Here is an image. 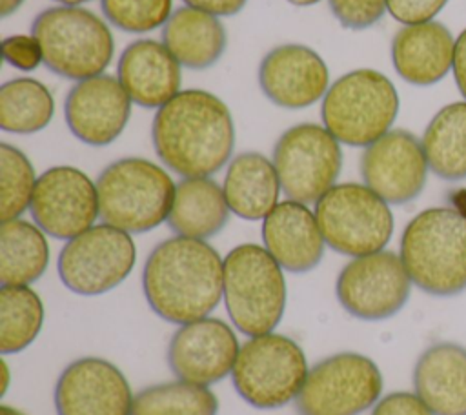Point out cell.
Wrapping results in <instances>:
<instances>
[{
    "mask_svg": "<svg viewBox=\"0 0 466 415\" xmlns=\"http://www.w3.org/2000/svg\"><path fill=\"white\" fill-rule=\"evenodd\" d=\"M131 98L118 78L96 75L76 82L64 104L69 131L87 146L115 142L127 126Z\"/></svg>",
    "mask_w": 466,
    "mask_h": 415,
    "instance_id": "obj_18",
    "label": "cell"
},
{
    "mask_svg": "<svg viewBox=\"0 0 466 415\" xmlns=\"http://www.w3.org/2000/svg\"><path fill=\"white\" fill-rule=\"evenodd\" d=\"M413 388L435 415H466V348L437 342L413 368Z\"/></svg>",
    "mask_w": 466,
    "mask_h": 415,
    "instance_id": "obj_23",
    "label": "cell"
},
{
    "mask_svg": "<svg viewBox=\"0 0 466 415\" xmlns=\"http://www.w3.org/2000/svg\"><path fill=\"white\" fill-rule=\"evenodd\" d=\"M453 76L457 89L466 100V29L455 38V51H453Z\"/></svg>",
    "mask_w": 466,
    "mask_h": 415,
    "instance_id": "obj_39",
    "label": "cell"
},
{
    "mask_svg": "<svg viewBox=\"0 0 466 415\" xmlns=\"http://www.w3.org/2000/svg\"><path fill=\"white\" fill-rule=\"evenodd\" d=\"M38 177L31 160L15 146L0 144V218H20L31 206Z\"/></svg>",
    "mask_w": 466,
    "mask_h": 415,
    "instance_id": "obj_32",
    "label": "cell"
},
{
    "mask_svg": "<svg viewBox=\"0 0 466 415\" xmlns=\"http://www.w3.org/2000/svg\"><path fill=\"white\" fill-rule=\"evenodd\" d=\"M333 16L346 29L360 31L375 25L388 11V0H328Z\"/></svg>",
    "mask_w": 466,
    "mask_h": 415,
    "instance_id": "obj_34",
    "label": "cell"
},
{
    "mask_svg": "<svg viewBox=\"0 0 466 415\" xmlns=\"http://www.w3.org/2000/svg\"><path fill=\"white\" fill-rule=\"evenodd\" d=\"M428 167L439 178L457 182L466 178V102L441 107L422 135Z\"/></svg>",
    "mask_w": 466,
    "mask_h": 415,
    "instance_id": "obj_28",
    "label": "cell"
},
{
    "mask_svg": "<svg viewBox=\"0 0 466 415\" xmlns=\"http://www.w3.org/2000/svg\"><path fill=\"white\" fill-rule=\"evenodd\" d=\"M400 258L411 282L428 295L453 297L466 289V215L428 208L400 237Z\"/></svg>",
    "mask_w": 466,
    "mask_h": 415,
    "instance_id": "obj_3",
    "label": "cell"
},
{
    "mask_svg": "<svg viewBox=\"0 0 466 415\" xmlns=\"http://www.w3.org/2000/svg\"><path fill=\"white\" fill-rule=\"evenodd\" d=\"M271 160L284 195L309 204L335 186L342 169V149L324 126L304 122L279 137Z\"/></svg>",
    "mask_w": 466,
    "mask_h": 415,
    "instance_id": "obj_12",
    "label": "cell"
},
{
    "mask_svg": "<svg viewBox=\"0 0 466 415\" xmlns=\"http://www.w3.org/2000/svg\"><path fill=\"white\" fill-rule=\"evenodd\" d=\"M411 284L400 255L380 249L353 257L340 269L335 293L350 315L362 320H382L404 308Z\"/></svg>",
    "mask_w": 466,
    "mask_h": 415,
    "instance_id": "obj_13",
    "label": "cell"
},
{
    "mask_svg": "<svg viewBox=\"0 0 466 415\" xmlns=\"http://www.w3.org/2000/svg\"><path fill=\"white\" fill-rule=\"evenodd\" d=\"M162 44L180 66L202 71L215 66L226 51L228 35L218 16L191 7H177L162 27Z\"/></svg>",
    "mask_w": 466,
    "mask_h": 415,
    "instance_id": "obj_25",
    "label": "cell"
},
{
    "mask_svg": "<svg viewBox=\"0 0 466 415\" xmlns=\"http://www.w3.org/2000/svg\"><path fill=\"white\" fill-rule=\"evenodd\" d=\"M288 2L293 4V5L304 7V5H313V4H317V2H320V0H288Z\"/></svg>",
    "mask_w": 466,
    "mask_h": 415,
    "instance_id": "obj_43",
    "label": "cell"
},
{
    "mask_svg": "<svg viewBox=\"0 0 466 415\" xmlns=\"http://www.w3.org/2000/svg\"><path fill=\"white\" fill-rule=\"evenodd\" d=\"M135 262L137 246L131 233L102 222L66 242L56 271L69 291L96 297L122 284Z\"/></svg>",
    "mask_w": 466,
    "mask_h": 415,
    "instance_id": "obj_10",
    "label": "cell"
},
{
    "mask_svg": "<svg viewBox=\"0 0 466 415\" xmlns=\"http://www.w3.org/2000/svg\"><path fill=\"white\" fill-rule=\"evenodd\" d=\"M53 113L51 91L35 78H13L0 87V127L5 133H38L51 122Z\"/></svg>",
    "mask_w": 466,
    "mask_h": 415,
    "instance_id": "obj_29",
    "label": "cell"
},
{
    "mask_svg": "<svg viewBox=\"0 0 466 415\" xmlns=\"http://www.w3.org/2000/svg\"><path fill=\"white\" fill-rule=\"evenodd\" d=\"M2 56L5 64L20 71H33L42 62V47L33 35H11L2 40Z\"/></svg>",
    "mask_w": 466,
    "mask_h": 415,
    "instance_id": "obj_35",
    "label": "cell"
},
{
    "mask_svg": "<svg viewBox=\"0 0 466 415\" xmlns=\"http://www.w3.org/2000/svg\"><path fill=\"white\" fill-rule=\"evenodd\" d=\"M455 38L450 29L428 20L406 24L391 40V62L397 75L419 87L441 82L453 66Z\"/></svg>",
    "mask_w": 466,
    "mask_h": 415,
    "instance_id": "obj_22",
    "label": "cell"
},
{
    "mask_svg": "<svg viewBox=\"0 0 466 415\" xmlns=\"http://www.w3.org/2000/svg\"><path fill=\"white\" fill-rule=\"evenodd\" d=\"M217 411L218 400L208 386L178 379L138 391L131 415H217Z\"/></svg>",
    "mask_w": 466,
    "mask_h": 415,
    "instance_id": "obj_31",
    "label": "cell"
},
{
    "mask_svg": "<svg viewBox=\"0 0 466 415\" xmlns=\"http://www.w3.org/2000/svg\"><path fill=\"white\" fill-rule=\"evenodd\" d=\"M7 386H9V368H7L5 360H2V390H0V393H2V395L5 393Z\"/></svg>",
    "mask_w": 466,
    "mask_h": 415,
    "instance_id": "obj_41",
    "label": "cell"
},
{
    "mask_svg": "<svg viewBox=\"0 0 466 415\" xmlns=\"http://www.w3.org/2000/svg\"><path fill=\"white\" fill-rule=\"evenodd\" d=\"M260 233L264 248L289 273L311 271L324 257L326 240L308 204L291 198L279 202L262 220Z\"/></svg>",
    "mask_w": 466,
    "mask_h": 415,
    "instance_id": "obj_20",
    "label": "cell"
},
{
    "mask_svg": "<svg viewBox=\"0 0 466 415\" xmlns=\"http://www.w3.org/2000/svg\"><path fill=\"white\" fill-rule=\"evenodd\" d=\"M142 291L149 308L171 324L209 317L224 295V258L206 240L175 235L147 255Z\"/></svg>",
    "mask_w": 466,
    "mask_h": 415,
    "instance_id": "obj_2",
    "label": "cell"
},
{
    "mask_svg": "<svg viewBox=\"0 0 466 415\" xmlns=\"http://www.w3.org/2000/svg\"><path fill=\"white\" fill-rule=\"evenodd\" d=\"M222 189L237 217L264 220L279 204L282 186L273 160L257 151H244L229 160Z\"/></svg>",
    "mask_w": 466,
    "mask_h": 415,
    "instance_id": "obj_24",
    "label": "cell"
},
{
    "mask_svg": "<svg viewBox=\"0 0 466 415\" xmlns=\"http://www.w3.org/2000/svg\"><path fill=\"white\" fill-rule=\"evenodd\" d=\"M382 393L379 366L366 355L342 351L309 368L295 400L300 415H359Z\"/></svg>",
    "mask_w": 466,
    "mask_h": 415,
    "instance_id": "obj_11",
    "label": "cell"
},
{
    "mask_svg": "<svg viewBox=\"0 0 466 415\" xmlns=\"http://www.w3.org/2000/svg\"><path fill=\"white\" fill-rule=\"evenodd\" d=\"M240 344L233 328L215 317L180 324L167 346V364L177 379L209 386L233 371Z\"/></svg>",
    "mask_w": 466,
    "mask_h": 415,
    "instance_id": "obj_17",
    "label": "cell"
},
{
    "mask_svg": "<svg viewBox=\"0 0 466 415\" xmlns=\"http://www.w3.org/2000/svg\"><path fill=\"white\" fill-rule=\"evenodd\" d=\"M116 78L131 102L158 109L180 93L182 71L178 60L162 42L138 38L122 51Z\"/></svg>",
    "mask_w": 466,
    "mask_h": 415,
    "instance_id": "obj_21",
    "label": "cell"
},
{
    "mask_svg": "<svg viewBox=\"0 0 466 415\" xmlns=\"http://www.w3.org/2000/svg\"><path fill=\"white\" fill-rule=\"evenodd\" d=\"M448 0H388V13L400 24H420L433 20Z\"/></svg>",
    "mask_w": 466,
    "mask_h": 415,
    "instance_id": "obj_36",
    "label": "cell"
},
{
    "mask_svg": "<svg viewBox=\"0 0 466 415\" xmlns=\"http://www.w3.org/2000/svg\"><path fill=\"white\" fill-rule=\"evenodd\" d=\"M29 211L46 235L71 240L100 217L96 182L78 167L53 166L38 177Z\"/></svg>",
    "mask_w": 466,
    "mask_h": 415,
    "instance_id": "obj_14",
    "label": "cell"
},
{
    "mask_svg": "<svg viewBox=\"0 0 466 415\" xmlns=\"http://www.w3.org/2000/svg\"><path fill=\"white\" fill-rule=\"evenodd\" d=\"M49 244L46 233L24 218L0 226V282L2 286H29L47 269Z\"/></svg>",
    "mask_w": 466,
    "mask_h": 415,
    "instance_id": "obj_27",
    "label": "cell"
},
{
    "mask_svg": "<svg viewBox=\"0 0 466 415\" xmlns=\"http://www.w3.org/2000/svg\"><path fill=\"white\" fill-rule=\"evenodd\" d=\"M31 35L42 47L44 66L76 82L102 75L115 53L107 24L80 5H55L40 11L33 20Z\"/></svg>",
    "mask_w": 466,
    "mask_h": 415,
    "instance_id": "obj_5",
    "label": "cell"
},
{
    "mask_svg": "<svg viewBox=\"0 0 466 415\" xmlns=\"http://www.w3.org/2000/svg\"><path fill=\"white\" fill-rule=\"evenodd\" d=\"M133 400L124 373L100 357L69 362L55 384L56 415H131Z\"/></svg>",
    "mask_w": 466,
    "mask_h": 415,
    "instance_id": "obj_16",
    "label": "cell"
},
{
    "mask_svg": "<svg viewBox=\"0 0 466 415\" xmlns=\"http://www.w3.org/2000/svg\"><path fill=\"white\" fill-rule=\"evenodd\" d=\"M186 5L208 11L215 16H231L244 9L248 0H182Z\"/></svg>",
    "mask_w": 466,
    "mask_h": 415,
    "instance_id": "obj_38",
    "label": "cell"
},
{
    "mask_svg": "<svg viewBox=\"0 0 466 415\" xmlns=\"http://www.w3.org/2000/svg\"><path fill=\"white\" fill-rule=\"evenodd\" d=\"M224 304L233 326L257 337L271 333L286 308L282 266L258 244H238L224 257Z\"/></svg>",
    "mask_w": 466,
    "mask_h": 415,
    "instance_id": "obj_6",
    "label": "cell"
},
{
    "mask_svg": "<svg viewBox=\"0 0 466 415\" xmlns=\"http://www.w3.org/2000/svg\"><path fill=\"white\" fill-rule=\"evenodd\" d=\"M371 415H435L417 393L395 391L375 404Z\"/></svg>",
    "mask_w": 466,
    "mask_h": 415,
    "instance_id": "obj_37",
    "label": "cell"
},
{
    "mask_svg": "<svg viewBox=\"0 0 466 415\" xmlns=\"http://www.w3.org/2000/svg\"><path fill=\"white\" fill-rule=\"evenodd\" d=\"M428 169L422 142L406 129H390L360 157L364 184L388 204L415 200L426 186Z\"/></svg>",
    "mask_w": 466,
    "mask_h": 415,
    "instance_id": "obj_15",
    "label": "cell"
},
{
    "mask_svg": "<svg viewBox=\"0 0 466 415\" xmlns=\"http://www.w3.org/2000/svg\"><path fill=\"white\" fill-rule=\"evenodd\" d=\"M258 86L271 104L302 109L324 98L329 87V71L311 47L280 44L260 60Z\"/></svg>",
    "mask_w": 466,
    "mask_h": 415,
    "instance_id": "obj_19",
    "label": "cell"
},
{
    "mask_svg": "<svg viewBox=\"0 0 466 415\" xmlns=\"http://www.w3.org/2000/svg\"><path fill=\"white\" fill-rule=\"evenodd\" d=\"M106 20L126 33H149L164 27L173 13V0H100Z\"/></svg>",
    "mask_w": 466,
    "mask_h": 415,
    "instance_id": "obj_33",
    "label": "cell"
},
{
    "mask_svg": "<svg viewBox=\"0 0 466 415\" xmlns=\"http://www.w3.org/2000/svg\"><path fill=\"white\" fill-rule=\"evenodd\" d=\"M151 140L160 162L182 178L211 177L231 160L235 122L217 95L182 89L157 109Z\"/></svg>",
    "mask_w": 466,
    "mask_h": 415,
    "instance_id": "obj_1",
    "label": "cell"
},
{
    "mask_svg": "<svg viewBox=\"0 0 466 415\" xmlns=\"http://www.w3.org/2000/svg\"><path fill=\"white\" fill-rule=\"evenodd\" d=\"M62 5H80V4H86V2H91V0H55Z\"/></svg>",
    "mask_w": 466,
    "mask_h": 415,
    "instance_id": "obj_44",
    "label": "cell"
},
{
    "mask_svg": "<svg viewBox=\"0 0 466 415\" xmlns=\"http://www.w3.org/2000/svg\"><path fill=\"white\" fill-rule=\"evenodd\" d=\"M313 211L326 246L340 255L380 251L393 235L390 204L366 184H335L315 202Z\"/></svg>",
    "mask_w": 466,
    "mask_h": 415,
    "instance_id": "obj_9",
    "label": "cell"
},
{
    "mask_svg": "<svg viewBox=\"0 0 466 415\" xmlns=\"http://www.w3.org/2000/svg\"><path fill=\"white\" fill-rule=\"evenodd\" d=\"M177 184L158 164L126 157L111 162L96 178L100 218L127 233H146L169 217Z\"/></svg>",
    "mask_w": 466,
    "mask_h": 415,
    "instance_id": "obj_4",
    "label": "cell"
},
{
    "mask_svg": "<svg viewBox=\"0 0 466 415\" xmlns=\"http://www.w3.org/2000/svg\"><path fill=\"white\" fill-rule=\"evenodd\" d=\"M44 326V304L29 286L0 288V353H20Z\"/></svg>",
    "mask_w": 466,
    "mask_h": 415,
    "instance_id": "obj_30",
    "label": "cell"
},
{
    "mask_svg": "<svg viewBox=\"0 0 466 415\" xmlns=\"http://www.w3.org/2000/svg\"><path fill=\"white\" fill-rule=\"evenodd\" d=\"M302 348L280 333L249 337L238 351L231 380L237 393L258 410H275L297 400L308 377Z\"/></svg>",
    "mask_w": 466,
    "mask_h": 415,
    "instance_id": "obj_8",
    "label": "cell"
},
{
    "mask_svg": "<svg viewBox=\"0 0 466 415\" xmlns=\"http://www.w3.org/2000/svg\"><path fill=\"white\" fill-rule=\"evenodd\" d=\"M0 415H24L22 411H18V410H15V408H11V406H2L0 408Z\"/></svg>",
    "mask_w": 466,
    "mask_h": 415,
    "instance_id": "obj_42",
    "label": "cell"
},
{
    "mask_svg": "<svg viewBox=\"0 0 466 415\" xmlns=\"http://www.w3.org/2000/svg\"><path fill=\"white\" fill-rule=\"evenodd\" d=\"M229 213L222 186L211 177H189L177 184L166 222L180 237L208 240L224 229Z\"/></svg>",
    "mask_w": 466,
    "mask_h": 415,
    "instance_id": "obj_26",
    "label": "cell"
},
{
    "mask_svg": "<svg viewBox=\"0 0 466 415\" xmlns=\"http://www.w3.org/2000/svg\"><path fill=\"white\" fill-rule=\"evenodd\" d=\"M399 113L393 82L375 69H353L339 76L320 106L322 126L351 147H368L386 135Z\"/></svg>",
    "mask_w": 466,
    "mask_h": 415,
    "instance_id": "obj_7",
    "label": "cell"
},
{
    "mask_svg": "<svg viewBox=\"0 0 466 415\" xmlns=\"http://www.w3.org/2000/svg\"><path fill=\"white\" fill-rule=\"evenodd\" d=\"M22 4H24V0H0V15H2V16H9V15L15 13Z\"/></svg>",
    "mask_w": 466,
    "mask_h": 415,
    "instance_id": "obj_40",
    "label": "cell"
}]
</instances>
